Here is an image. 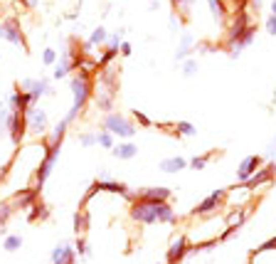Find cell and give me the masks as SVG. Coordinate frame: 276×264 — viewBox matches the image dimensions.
Here are the masks:
<instances>
[{"instance_id":"cell-1","label":"cell","mask_w":276,"mask_h":264,"mask_svg":"<svg viewBox=\"0 0 276 264\" xmlns=\"http://www.w3.org/2000/svg\"><path fill=\"white\" fill-rule=\"evenodd\" d=\"M92 72H94V69H87V67H84V69H79V74L72 77V96H74V101H72V109H69V114L64 116L69 124H72L79 114L84 111V106L89 104V99H92V94H94Z\"/></svg>"},{"instance_id":"cell-2","label":"cell","mask_w":276,"mask_h":264,"mask_svg":"<svg viewBox=\"0 0 276 264\" xmlns=\"http://www.w3.org/2000/svg\"><path fill=\"white\" fill-rule=\"evenodd\" d=\"M101 129H106V131L111 133V136H119V138H133L136 136V124L133 121H129L124 114L119 111H111L104 116V121H101Z\"/></svg>"},{"instance_id":"cell-3","label":"cell","mask_w":276,"mask_h":264,"mask_svg":"<svg viewBox=\"0 0 276 264\" xmlns=\"http://www.w3.org/2000/svg\"><path fill=\"white\" fill-rule=\"evenodd\" d=\"M0 37L13 42V45H18L22 52H30V45H27V40H25V32H22V27H20L18 18H8L0 22Z\"/></svg>"},{"instance_id":"cell-4","label":"cell","mask_w":276,"mask_h":264,"mask_svg":"<svg viewBox=\"0 0 276 264\" xmlns=\"http://www.w3.org/2000/svg\"><path fill=\"white\" fill-rule=\"evenodd\" d=\"M190 240L180 235V237H175L170 247H168V254H166V264H183V259L190 254Z\"/></svg>"},{"instance_id":"cell-5","label":"cell","mask_w":276,"mask_h":264,"mask_svg":"<svg viewBox=\"0 0 276 264\" xmlns=\"http://www.w3.org/2000/svg\"><path fill=\"white\" fill-rule=\"evenodd\" d=\"M131 217L141 225H155L158 222V215H155V205L150 203H141V200H133L131 205Z\"/></svg>"},{"instance_id":"cell-6","label":"cell","mask_w":276,"mask_h":264,"mask_svg":"<svg viewBox=\"0 0 276 264\" xmlns=\"http://www.w3.org/2000/svg\"><path fill=\"white\" fill-rule=\"evenodd\" d=\"M227 198V190L222 188V190H212L207 198H205L203 203L198 205V208L192 210L190 215H195V217H203V215H210V212H215V210L222 205V200Z\"/></svg>"},{"instance_id":"cell-7","label":"cell","mask_w":276,"mask_h":264,"mask_svg":"<svg viewBox=\"0 0 276 264\" xmlns=\"http://www.w3.org/2000/svg\"><path fill=\"white\" fill-rule=\"evenodd\" d=\"M170 190L168 188H143L136 193V200H141V203H150V205H161V203H168L170 200Z\"/></svg>"},{"instance_id":"cell-8","label":"cell","mask_w":276,"mask_h":264,"mask_svg":"<svg viewBox=\"0 0 276 264\" xmlns=\"http://www.w3.org/2000/svg\"><path fill=\"white\" fill-rule=\"evenodd\" d=\"M261 163H264V158L261 156H247L244 161L240 163V168H237V180H240L242 185L257 173L259 168H261Z\"/></svg>"},{"instance_id":"cell-9","label":"cell","mask_w":276,"mask_h":264,"mask_svg":"<svg viewBox=\"0 0 276 264\" xmlns=\"http://www.w3.org/2000/svg\"><path fill=\"white\" fill-rule=\"evenodd\" d=\"M25 121H27V129L32 133H37V136H45L47 133V114H45V109H30L27 111V116H25Z\"/></svg>"},{"instance_id":"cell-10","label":"cell","mask_w":276,"mask_h":264,"mask_svg":"<svg viewBox=\"0 0 276 264\" xmlns=\"http://www.w3.org/2000/svg\"><path fill=\"white\" fill-rule=\"evenodd\" d=\"M276 175V168H274V163H269V166H264V168H259L242 188H247V190H254L259 188V185H264V183H271V178Z\"/></svg>"},{"instance_id":"cell-11","label":"cell","mask_w":276,"mask_h":264,"mask_svg":"<svg viewBox=\"0 0 276 264\" xmlns=\"http://www.w3.org/2000/svg\"><path fill=\"white\" fill-rule=\"evenodd\" d=\"M207 5H210L212 18L217 20V25H220L222 30H227V18L232 15V10L227 8V3L224 0H207Z\"/></svg>"},{"instance_id":"cell-12","label":"cell","mask_w":276,"mask_h":264,"mask_svg":"<svg viewBox=\"0 0 276 264\" xmlns=\"http://www.w3.org/2000/svg\"><path fill=\"white\" fill-rule=\"evenodd\" d=\"M74 262H76V252H74L72 245L62 242V245L55 247V252H52V264H74Z\"/></svg>"},{"instance_id":"cell-13","label":"cell","mask_w":276,"mask_h":264,"mask_svg":"<svg viewBox=\"0 0 276 264\" xmlns=\"http://www.w3.org/2000/svg\"><path fill=\"white\" fill-rule=\"evenodd\" d=\"M74 232H76V237H87V232H89V212H87V208H79L74 212Z\"/></svg>"},{"instance_id":"cell-14","label":"cell","mask_w":276,"mask_h":264,"mask_svg":"<svg viewBox=\"0 0 276 264\" xmlns=\"http://www.w3.org/2000/svg\"><path fill=\"white\" fill-rule=\"evenodd\" d=\"M111 153H113L119 161H131V158H136V156H138V146H136V143H131V141H126V143L113 146Z\"/></svg>"},{"instance_id":"cell-15","label":"cell","mask_w":276,"mask_h":264,"mask_svg":"<svg viewBox=\"0 0 276 264\" xmlns=\"http://www.w3.org/2000/svg\"><path fill=\"white\" fill-rule=\"evenodd\" d=\"M158 168L163 170V173H180L183 168H187V161H185L183 156H173V158H163L158 163Z\"/></svg>"},{"instance_id":"cell-16","label":"cell","mask_w":276,"mask_h":264,"mask_svg":"<svg viewBox=\"0 0 276 264\" xmlns=\"http://www.w3.org/2000/svg\"><path fill=\"white\" fill-rule=\"evenodd\" d=\"M192 45H195V37H192L190 32H183L180 47H178V52H175V59H178V62H185L187 57L192 55Z\"/></svg>"},{"instance_id":"cell-17","label":"cell","mask_w":276,"mask_h":264,"mask_svg":"<svg viewBox=\"0 0 276 264\" xmlns=\"http://www.w3.org/2000/svg\"><path fill=\"white\" fill-rule=\"evenodd\" d=\"M155 215H158V222H166V225H173L178 217H175V212L173 208L168 205V203H161V205H155Z\"/></svg>"},{"instance_id":"cell-18","label":"cell","mask_w":276,"mask_h":264,"mask_svg":"<svg viewBox=\"0 0 276 264\" xmlns=\"http://www.w3.org/2000/svg\"><path fill=\"white\" fill-rule=\"evenodd\" d=\"M215 153H217V151H210V153H203V156H195V158H190V161H187V166H190L192 170H203L205 166H207V163L215 158Z\"/></svg>"},{"instance_id":"cell-19","label":"cell","mask_w":276,"mask_h":264,"mask_svg":"<svg viewBox=\"0 0 276 264\" xmlns=\"http://www.w3.org/2000/svg\"><path fill=\"white\" fill-rule=\"evenodd\" d=\"M20 247H22V237L20 235H5V240H3V249L5 252H18Z\"/></svg>"},{"instance_id":"cell-20","label":"cell","mask_w":276,"mask_h":264,"mask_svg":"<svg viewBox=\"0 0 276 264\" xmlns=\"http://www.w3.org/2000/svg\"><path fill=\"white\" fill-rule=\"evenodd\" d=\"M198 69H200V64H198V59H195V57H187V59L183 62V77H187V79L198 74Z\"/></svg>"},{"instance_id":"cell-21","label":"cell","mask_w":276,"mask_h":264,"mask_svg":"<svg viewBox=\"0 0 276 264\" xmlns=\"http://www.w3.org/2000/svg\"><path fill=\"white\" fill-rule=\"evenodd\" d=\"M96 143L104 146V148H113V146H116V143H113V136H111L106 129H99V131H96Z\"/></svg>"},{"instance_id":"cell-22","label":"cell","mask_w":276,"mask_h":264,"mask_svg":"<svg viewBox=\"0 0 276 264\" xmlns=\"http://www.w3.org/2000/svg\"><path fill=\"white\" fill-rule=\"evenodd\" d=\"M13 203H0V232H5L3 227H5V222L13 217Z\"/></svg>"},{"instance_id":"cell-23","label":"cell","mask_w":276,"mask_h":264,"mask_svg":"<svg viewBox=\"0 0 276 264\" xmlns=\"http://www.w3.org/2000/svg\"><path fill=\"white\" fill-rule=\"evenodd\" d=\"M106 40H109V32H106V27H101V25H99V27H96V30L92 32L89 42H92V47H94V45H104Z\"/></svg>"},{"instance_id":"cell-24","label":"cell","mask_w":276,"mask_h":264,"mask_svg":"<svg viewBox=\"0 0 276 264\" xmlns=\"http://www.w3.org/2000/svg\"><path fill=\"white\" fill-rule=\"evenodd\" d=\"M175 131H178V136H198V129L190 121H178L175 124Z\"/></svg>"},{"instance_id":"cell-25","label":"cell","mask_w":276,"mask_h":264,"mask_svg":"<svg viewBox=\"0 0 276 264\" xmlns=\"http://www.w3.org/2000/svg\"><path fill=\"white\" fill-rule=\"evenodd\" d=\"M47 215H50L47 208L40 205V203H35V205H32V212H30L27 217H30V222H35V220H47Z\"/></svg>"},{"instance_id":"cell-26","label":"cell","mask_w":276,"mask_h":264,"mask_svg":"<svg viewBox=\"0 0 276 264\" xmlns=\"http://www.w3.org/2000/svg\"><path fill=\"white\" fill-rule=\"evenodd\" d=\"M76 141H79V146H84V148H92V146H96V133L92 131H84L76 136Z\"/></svg>"},{"instance_id":"cell-27","label":"cell","mask_w":276,"mask_h":264,"mask_svg":"<svg viewBox=\"0 0 276 264\" xmlns=\"http://www.w3.org/2000/svg\"><path fill=\"white\" fill-rule=\"evenodd\" d=\"M116 55H119V50H109V47H106V50H104V55L99 57L96 67H99V69H106V67H109V62H111V59H113Z\"/></svg>"},{"instance_id":"cell-28","label":"cell","mask_w":276,"mask_h":264,"mask_svg":"<svg viewBox=\"0 0 276 264\" xmlns=\"http://www.w3.org/2000/svg\"><path fill=\"white\" fill-rule=\"evenodd\" d=\"M74 252H76V254H82V257H89V254H92V249H89V245H87V237H76Z\"/></svg>"},{"instance_id":"cell-29","label":"cell","mask_w":276,"mask_h":264,"mask_svg":"<svg viewBox=\"0 0 276 264\" xmlns=\"http://www.w3.org/2000/svg\"><path fill=\"white\" fill-rule=\"evenodd\" d=\"M121 40H124V30H119V32L109 35V40H106V42H109V50H119V47L124 45Z\"/></svg>"},{"instance_id":"cell-30","label":"cell","mask_w":276,"mask_h":264,"mask_svg":"<svg viewBox=\"0 0 276 264\" xmlns=\"http://www.w3.org/2000/svg\"><path fill=\"white\" fill-rule=\"evenodd\" d=\"M8 116H10V106L0 104V133H8Z\"/></svg>"},{"instance_id":"cell-31","label":"cell","mask_w":276,"mask_h":264,"mask_svg":"<svg viewBox=\"0 0 276 264\" xmlns=\"http://www.w3.org/2000/svg\"><path fill=\"white\" fill-rule=\"evenodd\" d=\"M42 62H45L47 67L57 64V50H45V52H42Z\"/></svg>"},{"instance_id":"cell-32","label":"cell","mask_w":276,"mask_h":264,"mask_svg":"<svg viewBox=\"0 0 276 264\" xmlns=\"http://www.w3.org/2000/svg\"><path fill=\"white\" fill-rule=\"evenodd\" d=\"M269 249H276V237H271L269 242H264V245H261V247H257V249L252 252V257H257L259 252H269Z\"/></svg>"},{"instance_id":"cell-33","label":"cell","mask_w":276,"mask_h":264,"mask_svg":"<svg viewBox=\"0 0 276 264\" xmlns=\"http://www.w3.org/2000/svg\"><path fill=\"white\" fill-rule=\"evenodd\" d=\"M266 32L276 37V18H274V15H269V18H266Z\"/></svg>"},{"instance_id":"cell-34","label":"cell","mask_w":276,"mask_h":264,"mask_svg":"<svg viewBox=\"0 0 276 264\" xmlns=\"http://www.w3.org/2000/svg\"><path fill=\"white\" fill-rule=\"evenodd\" d=\"M133 119H136L138 124H143V126H150V124H153V121L148 119L146 114H141V111H133Z\"/></svg>"},{"instance_id":"cell-35","label":"cell","mask_w":276,"mask_h":264,"mask_svg":"<svg viewBox=\"0 0 276 264\" xmlns=\"http://www.w3.org/2000/svg\"><path fill=\"white\" fill-rule=\"evenodd\" d=\"M20 3H22V5L27 8V10H32V8L37 5V0H20Z\"/></svg>"},{"instance_id":"cell-36","label":"cell","mask_w":276,"mask_h":264,"mask_svg":"<svg viewBox=\"0 0 276 264\" xmlns=\"http://www.w3.org/2000/svg\"><path fill=\"white\" fill-rule=\"evenodd\" d=\"M121 55H124V57L131 55V45H129V42H124V45H121Z\"/></svg>"},{"instance_id":"cell-37","label":"cell","mask_w":276,"mask_h":264,"mask_svg":"<svg viewBox=\"0 0 276 264\" xmlns=\"http://www.w3.org/2000/svg\"><path fill=\"white\" fill-rule=\"evenodd\" d=\"M5 175H8V166H5V168L0 170V183H3V178H5Z\"/></svg>"},{"instance_id":"cell-38","label":"cell","mask_w":276,"mask_h":264,"mask_svg":"<svg viewBox=\"0 0 276 264\" xmlns=\"http://www.w3.org/2000/svg\"><path fill=\"white\" fill-rule=\"evenodd\" d=\"M271 15L276 18V0H271Z\"/></svg>"},{"instance_id":"cell-39","label":"cell","mask_w":276,"mask_h":264,"mask_svg":"<svg viewBox=\"0 0 276 264\" xmlns=\"http://www.w3.org/2000/svg\"><path fill=\"white\" fill-rule=\"evenodd\" d=\"M271 163H274V168H276V158H274V161H271Z\"/></svg>"}]
</instances>
